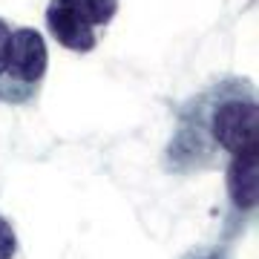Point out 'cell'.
Instances as JSON below:
<instances>
[{
  "instance_id": "obj_1",
  "label": "cell",
  "mask_w": 259,
  "mask_h": 259,
  "mask_svg": "<svg viewBox=\"0 0 259 259\" xmlns=\"http://www.w3.org/2000/svg\"><path fill=\"white\" fill-rule=\"evenodd\" d=\"M256 87L231 75L207 83L179 107L161 164L173 176H199L228 167L236 156L256 150Z\"/></svg>"
},
{
  "instance_id": "obj_2",
  "label": "cell",
  "mask_w": 259,
  "mask_h": 259,
  "mask_svg": "<svg viewBox=\"0 0 259 259\" xmlns=\"http://www.w3.org/2000/svg\"><path fill=\"white\" fill-rule=\"evenodd\" d=\"M118 12V0H49L47 29L61 47L87 55Z\"/></svg>"
},
{
  "instance_id": "obj_3",
  "label": "cell",
  "mask_w": 259,
  "mask_h": 259,
  "mask_svg": "<svg viewBox=\"0 0 259 259\" xmlns=\"http://www.w3.org/2000/svg\"><path fill=\"white\" fill-rule=\"evenodd\" d=\"M49 66V52L44 44V35L32 26L12 29V47H9V66L0 81V104H32L44 87Z\"/></svg>"
},
{
  "instance_id": "obj_4",
  "label": "cell",
  "mask_w": 259,
  "mask_h": 259,
  "mask_svg": "<svg viewBox=\"0 0 259 259\" xmlns=\"http://www.w3.org/2000/svg\"><path fill=\"white\" fill-rule=\"evenodd\" d=\"M228 199L231 213H253L256 204V150H248L228 164Z\"/></svg>"
},
{
  "instance_id": "obj_5",
  "label": "cell",
  "mask_w": 259,
  "mask_h": 259,
  "mask_svg": "<svg viewBox=\"0 0 259 259\" xmlns=\"http://www.w3.org/2000/svg\"><path fill=\"white\" fill-rule=\"evenodd\" d=\"M0 259H26L18 231L6 216H0Z\"/></svg>"
},
{
  "instance_id": "obj_6",
  "label": "cell",
  "mask_w": 259,
  "mask_h": 259,
  "mask_svg": "<svg viewBox=\"0 0 259 259\" xmlns=\"http://www.w3.org/2000/svg\"><path fill=\"white\" fill-rule=\"evenodd\" d=\"M179 259H236L225 245H196V248L185 250Z\"/></svg>"
},
{
  "instance_id": "obj_7",
  "label": "cell",
  "mask_w": 259,
  "mask_h": 259,
  "mask_svg": "<svg viewBox=\"0 0 259 259\" xmlns=\"http://www.w3.org/2000/svg\"><path fill=\"white\" fill-rule=\"evenodd\" d=\"M12 23L0 18V81L6 75V66H9V47H12Z\"/></svg>"
}]
</instances>
